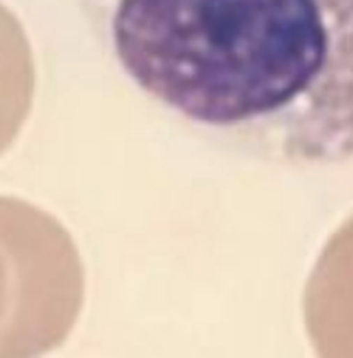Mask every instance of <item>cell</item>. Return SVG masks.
<instances>
[{
	"mask_svg": "<svg viewBox=\"0 0 353 358\" xmlns=\"http://www.w3.org/2000/svg\"><path fill=\"white\" fill-rule=\"evenodd\" d=\"M29 69L18 32L0 10V144L8 136L24 101Z\"/></svg>",
	"mask_w": 353,
	"mask_h": 358,
	"instance_id": "cell-2",
	"label": "cell"
},
{
	"mask_svg": "<svg viewBox=\"0 0 353 358\" xmlns=\"http://www.w3.org/2000/svg\"><path fill=\"white\" fill-rule=\"evenodd\" d=\"M144 96L285 166L353 158V0H84Z\"/></svg>",
	"mask_w": 353,
	"mask_h": 358,
	"instance_id": "cell-1",
	"label": "cell"
}]
</instances>
